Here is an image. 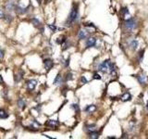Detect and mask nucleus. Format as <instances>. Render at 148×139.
Segmentation results:
<instances>
[{
  "label": "nucleus",
  "mask_w": 148,
  "mask_h": 139,
  "mask_svg": "<svg viewBox=\"0 0 148 139\" xmlns=\"http://www.w3.org/2000/svg\"><path fill=\"white\" fill-rule=\"evenodd\" d=\"M98 70L104 73L110 72V73H111L112 75L115 74V73H113V72H114V66H113V64L109 60H105L102 64H100Z\"/></svg>",
  "instance_id": "nucleus-1"
},
{
  "label": "nucleus",
  "mask_w": 148,
  "mask_h": 139,
  "mask_svg": "<svg viewBox=\"0 0 148 139\" xmlns=\"http://www.w3.org/2000/svg\"><path fill=\"white\" fill-rule=\"evenodd\" d=\"M77 18H78V9H77V8H73L70 11V15H69V18L67 20L66 24L71 25V23H73L77 20Z\"/></svg>",
  "instance_id": "nucleus-2"
},
{
  "label": "nucleus",
  "mask_w": 148,
  "mask_h": 139,
  "mask_svg": "<svg viewBox=\"0 0 148 139\" xmlns=\"http://www.w3.org/2000/svg\"><path fill=\"white\" fill-rule=\"evenodd\" d=\"M125 26H126L128 30H133L135 28V21H134V20H132V19L127 20L126 22H125Z\"/></svg>",
  "instance_id": "nucleus-3"
},
{
  "label": "nucleus",
  "mask_w": 148,
  "mask_h": 139,
  "mask_svg": "<svg viewBox=\"0 0 148 139\" xmlns=\"http://www.w3.org/2000/svg\"><path fill=\"white\" fill-rule=\"evenodd\" d=\"M36 85H37V81H36V80H30V81H28V82H27V88H28V90L33 91V89L35 88Z\"/></svg>",
  "instance_id": "nucleus-4"
},
{
  "label": "nucleus",
  "mask_w": 148,
  "mask_h": 139,
  "mask_svg": "<svg viewBox=\"0 0 148 139\" xmlns=\"http://www.w3.org/2000/svg\"><path fill=\"white\" fill-rule=\"evenodd\" d=\"M95 43H96V40H95L94 37H89L87 39V41H86V46H87V47L94 46Z\"/></svg>",
  "instance_id": "nucleus-5"
},
{
  "label": "nucleus",
  "mask_w": 148,
  "mask_h": 139,
  "mask_svg": "<svg viewBox=\"0 0 148 139\" xmlns=\"http://www.w3.org/2000/svg\"><path fill=\"white\" fill-rule=\"evenodd\" d=\"M44 64H45V68L46 71H49L50 69H52V67L54 65L53 61L51 59H45L44 60Z\"/></svg>",
  "instance_id": "nucleus-6"
},
{
  "label": "nucleus",
  "mask_w": 148,
  "mask_h": 139,
  "mask_svg": "<svg viewBox=\"0 0 148 139\" xmlns=\"http://www.w3.org/2000/svg\"><path fill=\"white\" fill-rule=\"evenodd\" d=\"M59 122L56 120H48V121L45 122V125H47L49 127H58Z\"/></svg>",
  "instance_id": "nucleus-7"
},
{
  "label": "nucleus",
  "mask_w": 148,
  "mask_h": 139,
  "mask_svg": "<svg viewBox=\"0 0 148 139\" xmlns=\"http://www.w3.org/2000/svg\"><path fill=\"white\" fill-rule=\"evenodd\" d=\"M121 13H122V15H123V18L125 21H127V20H130V13H129V10H128L126 8H124V9H121Z\"/></svg>",
  "instance_id": "nucleus-8"
},
{
  "label": "nucleus",
  "mask_w": 148,
  "mask_h": 139,
  "mask_svg": "<svg viewBox=\"0 0 148 139\" xmlns=\"http://www.w3.org/2000/svg\"><path fill=\"white\" fill-rule=\"evenodd\" d=\"M78 36H79V38H80V39L83 40V39H85V38L88 36V33L86 32V31H84V30H81L80 32H79Z\"/></svg>",
  "instance_id": "nucleus-9"
},
{
  "label": "nucleus",
  "mask_w": 148,
  "mask_h": 139,
  "mask_svg": "<svg viewBox=\"0 0 148 139\" xmlns=\"http://www.w3.org/2000/svg\"><path fill=\"white\" fill-rule=\"evenodd\" d=\"M28 9H29V7H28V8H26V9H22V8H21V7H19V6L15 7L16 12L19 13V14H23V13H25L26 11H27Z\"/></svg>",
  "instance_id": "nucleus-10"
},
{
  "label": "nucleus",
  "mask_w": 148,
  "mask_h": 139,
  "mask_svg": "<svg viewBox=\"0 0 148 139\" xmlns=\"http://www.w3.org/2000/svg\"><path fill=\"white\" fill-rule=\"evenodd\" d=\"M138 81H139V83L141 84V85H145L146 84V81H147V77L145 75H139L138 76Z\"/></svg>",
  "instance_id": "nucleus-11"
},
{
  "label": "nucleus",
  "mask_w": 148,
  "mask_h": 139,
  "mask_svg": "<svg viewBox=\"0 0 148 139\" xmlns=\"http://www.w3.org/2000/svg\"><path fill=\"white\" fill-rule=\"evenodd\" d=\"M130 46L132 50H135V49L138 47V41L135 40V39L131 40V41L130 42Z\"/></svg>",
  "instance_id": "nucleus-12"
},
{
  "label": "nucleus",
  "mask_w": 148,
  "mask_h": 139,
  "mask_svg": "<svg viewBox=\"0 0 148 139\" xmlns=\"http://www.w3.org/2000/svg\"><path fill=\"white\" fill-rule=\"evenodd\" d=\"M61 83H62V77H61L60 74H58L57 77H56V79H55V81H54V85H60Z\"/></svg>",
  "instance_id": "nucleus-13"
},
{
  "label": "nucleus",
  "mask_w": 148,
  "mask_h": 139,
  "mask_svg": "<svg viewBox=\"0 0 148 139\" xmlns=\"http://www.w3.org/2000/svg\"><path fill=\"white\" fill-rule=\"evenodd\" d=\"M95 109H96V107L94 106V105H89V106H87V108L85 109V111L89 112V113H92V112H94Z\"/></svg>",
  "instance_id": "nucleus-14"
},
{
  "label": "nucleus",
  "mask_w": 148,
  "mask_h": 139,
  "mask_svg": "<svg viewBox=\"0 0 148 139\" xmlns=\"http://www.w3.org/2000/svg\"><path fill=\"white\" fill-rule=\"evenodd\" d=\"M130 98H131V96H130V94H129V93H125V94L121 97V100H122V101H129V100H130Z\"/></svg>",
  "instance_id": "nucleus-15"
},
{
  "label": "nucleus",
  "mask_w": 148,
  "mask_h": 139,
  "mask_svg": "<svg viewBox=\"0 0 148 139\" xmlns=\"http://www.w3.org/2000/svg\"><path fill=\"white\" fill-rule=\"evenodd\" d=\"M18 106L20 107V109H25V106H26V104H25V101L22 99V98L19 99V101H18Z\"/></svg>",
  "instance_id": "nucleus-16"
},
{
  "label": "nucleus",
  "mask_w": 148,
  "mask_h": 139,
  "mask_svg": "<svg viewBox=\"0 0 148 139\" xmlns=\"http://www.w3.org/2000/svg\"><path fill=\"white\" fill-rule=\"evenodd\" d=\"M22 75H23V72H20V73H18V74H16L15 77H14V80H15L16 83H18L21 81V79L22 78Z\"/></svg>",
  "instance_id": "nucleus-17"
},
{
  "label": "nucleus",
  "mask_w": 148,
  "mask_h": 139,
  "mask_svg": "<svg viewBox=\"0 0 148 139\" xmlns=\"http://www.w3.org/2000/svg\"><path fill=\"white\" fill-rule=\"evenodd\" d=\"M9 113H7L4 109H0V119H7L9 118Z\"/></svg>",
  "instance_id": "nucleus-18"
},
{
  "label": "nucleus",
  "mask_w": 148,
  "mask_h": 139,
  "mask_svg": "<svg viewBox=\"0 0 148 139\" xmlns=\"http://www.w3.org/2000/svg\"><path fill=\"white\" fill-rule=\"evenodd\" d=\"M89 137H90L91 139H97L98 137H99V133H97V132H91L90 134H89Z\"/></svg>",
  "instance_id": "nucleus-19"
},
{
  "label": "nucleus",
  "mask_w": 148,
  "mask_h": 139,
  "mask_svg": "<svg viewBox=\"0 0 148 139\" xmlns=\"http://www.w3.org/2000/svg\"><path fill=\"white\" fill-rule=\"evenodd\" d=\"M32 22H33V25H34L35 27H39L40 25H41V22H40L37 19H33V20H32Z\"/></svg>",
  "instance_id": "nucleus-20"
},
{
  "label": "nucleus",
  "mask_w": 148,
  "mask_h": 139,
  "mask_svg": "<svg viewBox=\"0 0 148 139\" xmlns=\"http://www.w3.org/2000/svg\"><path fill=\"white\" fill-rule=\"evenodd\" d=\"M38 127H40V123H38L36 121H33V123H32V125H31V128L38 129Z\"/></svg>",
  "instance_id": "nucleus-21"
},
{
  "label": "nucleus",
  "mask_w": 148,
  "mask_h": 139,
  "mask_svg": "<svg viewBox=\"0 0 148 139\" xmlns=\"http://www.w3.org/2000/svg\"><path fill=\"white\" fill-rule=\"evenodd\" d=\"M64 42H66V39H65V37L64 36H61V37H58V39H57V43L61 45V44H63Z\"/></svg>",
  "instance_id": "nucleus-22"
},
{
  "label": "nucleus",
  "mask_w": 148,
  "mask_h": 139,
  "mask_svg": "<svg viewBox=\"0 0 148 139\" xmlns=\"http://www.w3.org/2000/svg\"><path fill=\"white\" fill-rule=\"evenodd\" d=\"M14 8H15V6H14L13 2H11V1H10V2H9V3H8V5H7V9H9V10H12Z\"/></svg>",
  "instance_id": "nucleus-23"
},
{
  "label": "nucleus",
  "mask_w": 148,
  "mask_h": 139,
  "mask_svg": "<svg viewBox=\"0 0 148 139\" xmlns=\"http://www.w3.org/2000/svg\"><path fill=\"white\" fill-rule=\"evenodd\" d=\"M95 125H92V126H88L87 128H86V130L87 131H91V132H94V130H95Z\"/></svg>",
  "instance_id": "nucleus-24"
},
{
  "label": "nucleus",
  "mask_w": 148,
  "mask_h": 139,
  "mask_svg": "<svg viewBox=\"0 0 148 139\" xmlns=\"http://www.w3.org/2000/svg\"><path fill=\"white\" fill-rule=\"evenodd\" d=\"M48 27L50 28V29H51V30L53 31V32H56L57 30H58V28H57L56 26H55V25H53V24H52V25H51V24H49V25H48Z\"/></svg>",
  "instance_id": "nucleus-25"
},
{
  "label": "nucleus",
  "mask_w": 148,
  "mask_h": 139,
  "mask_svg": "<svg viewBox=\"0 0 148 139\" xmlns=\"http://www.w3.org/2000/svg\"><path fill=\"white\" fill-rule=\"evenodd\" d=\"M72 109H74L76 110V111H79L80 110V108H79V105L78 104H72Z\"/></svg>",
  "instance_id": "nucleus-26"
},
{
  "label": "nucleus",
  "mask_w": 148,
  "mask_h": 139,
  "mask_svg": "<svg viewBox=\"0 0 148 139\" xmlns=\"http://www.w3.org/2000/svg\"><path fill=\"white\" fill-rule=\"evenodd\" d=\"M68 77H67V80H72V73H68Z\"/></svg>",
  "instance_id": "nucleus-27"
},
{
  "label": "nucleus",
  "mask_w": 148,
  "mask_h": 139,
  "mask_svg": "<svg viewBox=\"0 0 148 139\" xmlns=\"http://www.w3.org/2000/svg\"><path fill=\"white\" fill-rule=\"evenodd\" d=\"M64 47H63V50H65V49H67L68 47H70V44H68V42L66 43V44H64Z\"/></svg>",
  "instance_id": "nucleus-28"
},
{
  "label": "nucleus",
  "mask_w": 148,
  "mask_h": 139,
  "mask_svg": "<svg viewBox=\"0 0 148 139\" xmlns=\"http://www.w3.org/2000/svg\"><path fill=\"white\" fill-rule=\"evenodd\" d=\"M94 79H98V80H101V76L99 75V74H97V73H95L94 75Z\"/></svg>",
  "instance_id": "nucleus-29"
},
{
  "label": "nucleus",
  "mask_w": 148,
  "mask_h": 139,
  "mask_svg": "<svg viewBox=\"0 0 148 139\" xmlns=\"http://www.w3.org/2000/svg\"><path fill=\"white\" fill-rule=\"evenodd\" d=\"M82 83H83V84H87V79L85 78L84 76L82 77Z\"/></svg>",
  "instance_id": "nucleus-30"
},
{
  "label": "nucleus",
  "mask_w": 148,
  "mask_h": 139,
  "mask_svg": "<svg viewBox=\"0 0 148 139\" xmlns=\"http://www.w3.org/2000/svg\"><path fill=\"white\" fill-rule=\"evenodd\" d=\"M6 17H7V18H6L7 21H9V22H10V21H11V16H10V15H7Z\"/></svg>",
  "instance_id": "nucleus-31"
},
{
  "label": "nucleus",
  "mask_w": 148,
  "mask_h": 139,
  "mask_svg": "<svg viewBox=\"0 0 148 139\" xmlns=\"http://www.w3.org/2000/svg\"><path fill=\"white\" fill-rule=\"evenodd\" d=\"M85 26H86V27H93V28H95L94 26V25H93V23H86V24H85Z\"/></svg>",
  "instance_id": "nucleus-32"
},
{
  "label": "nucleus",
  "mask_w": 148,
  "mask_h": 139,
  "mask_svg": "<svg viewBox=\"0 0 148 139\" xmlns=\"http://www.w3.org/2000/svg\"><path fill=\"white\" fill-rule=\"evenodd\" d=\"M5 16H4V13H3V11L0 9V19H2V18H4Z\"/></svg>",
  "instance_id": "nucleus-33"
},
{
  "label": "nucleus",
  "mask_w": 148,
  "mask_h": 139,
  "mask_svg": "<svg viewBox=\"0 0 148 139\" xmlns=\"http://www.w3.org/2000/svg\"><path fill=\"white\" fill-rule=\"evenodd\" d=\"M4 57V52L2 50H0V58H3Z\"/></svg>",
  "instance_id": "nucleus-34"
},
{
  "label": "nucleus",
  "mask_w": 148,
  "mask_h": 139,
  "mask_svg": "<svg viewBox=\"0 0 148 139\" xmlns=\"http://www.w3.org/2000/svg\"><path fill=\"white\" fill-rule=\"evenodd\" d=\"M0 84H3V78L1 75H0Z\"/></svg>",
  "instance_id": "nucleus-35"
},
{
  "label": "nucleus",
  "mask_w": 148,
  "mask_h": 139,
  "mask_svg": "<svg viewBox=\"0 0 148 139\" xmlns=\"http://www.w3.org/2000/svg\"><path fill=\"white\" fill-rule=\"evenodd\" d=\"M146 109H147V110H148V102H147V104H146Z\"/></svg>",
  "instance_id": "nucleus-36"
}]
</instances>
